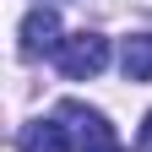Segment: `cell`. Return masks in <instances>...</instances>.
I'll return each mask as SVG.
<instances>
[{
	"label": "cell",
	"mask_w": 152,
	"mask_h": 152,
	"mask_svg": "<svg viewBox=\"0 0 152 152\" xmlns=\"http://www.w3.org/2000/svg\"><path fill=\"white\" fill-rule=\"evenodd\" d=\"M54 65H60V76H71V82H87V76H98L109 65V38L103 33H76L60 44V54H54Z\"/></svg>",
	"instance_id": "1"
},
{
	"label": "cell",
	"mask_w": 152,
	"mask_h": 152,
	"mask_svg": "<svg viewBox=\"0 0 152 152\" xmlns=\"http://www.w3.org/2000/svg\"><path fill=\"white\" fill-rule=\"evenodd\" d=\"M60 16H54L49 6H33L27 16H22V54L33 60V54H60Z\"/></svg>",
	"instance_id": "2"
},
{
	"label": "cell",
	"mask_w": 152,
	"mask_h": 152,
	"mask_svg": "<svg viewBox=\"0 0 152 152\" xmlns=\"http://www.w3.org/2000/svg\"><path fill=\"white\" fill-rule=\"evenodd\" d=\"M120 65H125L130 82H152V33H130V38H125Z\"/></svg>",
	"instance_id": "3"
},
{
	"label": "cell",
	"mask_w": 152,
	"mask_h": 152,
	"mask_svg": "<svg viewBox=\"0 0 152 152\" xmlns=\"http://www.w3.org/2000/svg\"><path fill=\"white\" fill-rule=\"evenodd\" d=\"M27 152H71V130L60 120H38L27 130Z\"/></svg>",
	"instance_id": "4"
},
{
	"label": "cell",
	"mask_w": 152,
	"mask_h": 152,
	"mask_svg": "<svg viewBox=\"0 0 152 152\" xmlns=\"http://www.w3.org/2000/svg\"><path fill=\"white\" fill-rule=\"evenodd\" d=\"M136 152H152V114H147L141 130H136Z\"/></svg>",
	"instance_id": "5"
},
{
	"label": "cell",
	"mask_w": 152,
	"mask_h": 152,
	"mask_svg": "<svg viewBox=\"0 0 152 152\" xmlns=\"http://www.w3.org/2000/svg\"><path fill=\"white\" fill-rule=\"evenodd\" d=\"M82 152H125L120 141H109V147H82Z\"/></svg>",
	"instance_id": "6"
}]
</instances>
